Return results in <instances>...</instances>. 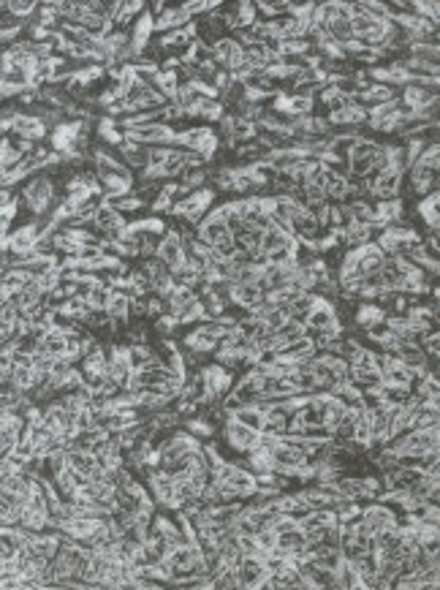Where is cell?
I'll return each mask as SVG.
<instances>
[{
	"label": "cell",
	"instance_id": "cell-32",
	"mask_svg": "<svg viewBox=\"0 0 440 590\" xmlns=\"http://www.w3.org/2000/svg\"><path fill=\"white\" fill-rule=\"evenodd\" d=\"M153 327H155V332H158V337H172L174 330L179 327V321H177L172 313H166V316H160V318L153 321Z\"/></svg>",
	"mask_w": 440,
	"mask_h": 590
},
{
	"label": "cell",
	"instance_id": "cell-5",
	"mask_svg": "<svg viewBox=\"0 0 440 590\" xmlns=\"http://www.w3.org/2000/svg\"><path fill=\"white\" fill-rule=\"evenodd\" d=\"M258 435H261L258 430L239 424L237 419L229 417L226 422H223V438H226V444H229L237 454H242V457H245L247 451H253L256 446H258Z\"/></svg>",
	"mask_w": 440,
	"mask_h": 590
},
{
	"label": "cell",
	"instance_id": "cell-34",
	"mask_svg": "<svg viewBox=\"0 0 440 590\" xmlns=\"http://www.w3.org/2000/svg\"><path fill=\"white\" fill-rule=\"evenodd\" d=\"M237 544H239L242 555H264V550H261V544H258V536L242 533V536H237Z\"/></svg>",
	"mask_w": 440,
	"mask_h": 590
},
{
	"label": "cell",
	"instance_id": "cell-13",
	"mask_svg": "<svg viewBox=\"0 0 440 590\" xmlns=\"http://www.w3.org/2000/svg\"><path fill=\"white\" fill-rule=\"evenodd\" d=\"M182 348H188V351H198V354H215V351L220 348V340H215V337L207 335L201 327H196L194 332H188V335L182 337Z\"/></svg>",
	"mask_w": 440,
	"mask_h": 590
},
{
	"label": "cell",
	"instance_id": "cell-4",
	"mask_svg": "<svg viewBox=\"0 0 440 590\" xmlns=\"http://www.w3.org/2000/svg\"><path fill=\"white\" fill-rule=\"evenodd\" d=\"M196 237H198L201 243H207L210 248H218V245L231 243V240H234L229 224H226V218L220 215V209L218 207H212L210 215L198 224V229H196Z\"/></svg>",
	"mask_w": 440,
	"mask_h": 590
},
{
	"label": "cell",
	"instance_id": "cell-31",
	"mask_svg": "<svg viewBox=\"0 0 440 590\" xmlns=\"http://www.w3.org/2000/svg\"><path fill=\"white\" fill-rule=\"evenodd\" d=\"M375 153H378V144H375L370 137H359L356 144H353L351 161H356V158H372Z\"/></svg>",
	"mask_w": 440,
	"mask_h": 590
},
{
	"label": "cell",
	"instance_id": "cell-38",
	"mask_svg": "<svg viewBox=\"0 0 440 590\" xmlns=\"http://www.w3.org/2000/svg\"><path fill=\"white\" fill-rule=\"evenodd\" d=\"M429 557H432V566H438V569H440V550H438V553H432Z\"/></svg>",
	"mask_w": 440,
	"mask_h": 590
},
{
	"label": "cell",
	"instance_id": "cell-6",
	"mask_svg": "<svg viewBox=\"0 0 440 590\" xmlns=\"http://www.w3.org/2000/svg\"><path fill=\"white\" fill-rule=\"evenodd\" d=\"M266 574H269V569H266L264 555H245L242 563L237 566L239 588H247V590H261V582H264Z\"/></svg>",
	"mask_w": 440,
	"mask_h": 590
},
{
	"label": "cell",
	"instance_id": "cell-25",
	"mask_svg": "<svg viewBox=\"0 0 440 590\" xmlns=\"http://www.w3.org/2000/svg\"><path fill=\"white\" fill-rule=\"evenodd\" d=\"M128 354H131L133 370H141V367H147L155 359V348L147 346V343H128Z\"/></svg>",
	"mask_w": 440,
	"mask_h": 590
},
{
	"label": "cell",
	"instance_id": "cell-1",
	"mask_svg": "<svg viewBox=\"0 0 440 590\" xmlns=\"http://www.w3.org/2000/svg\"><path fill=\"white\" fill-rule=\"evenodd\" d=\"M60 199H63V196L57 191L54 180L52 177H47V174H35V177H30V180L22 185V202H25V207L30 209L33 221L35 218L49 215L52 207L60 202Z\"/></svg>",
	"mask_w": 440,
	"mask_h": 590
},
{
	"label": "cell",
	"instance_id": "cell-7",
	"mask_svg": "<svg viewBox=\"0 0 440 590\" xmlns=\"http://www.w3.org/2000/svg\"><path fill=\"white\" fill-rule=\"evenodd\" d=\"M158 259L166 261L172 270L182 267L188 261V253H185V234L179 229H169L166 237L160 240L158 245Z\"/></svg>",
	"mask_w": 440,
	"mask_h": 590
},
{
	"label": "cell",
	"instance_id": "cell-2",
	"mask_svg": "<svg viewBox=\"0 0 440 590\" xmlns=\"http://www.w3.org/2000/svg\"><path fill=\"white\" fill-rule=\"evenodd\" d=\"M212 204H215V188H207V185H204V188H198V191L188 193L185 199H179L174 207H172L169 215L182 218L188 226L198 229V224L212 212Z\"/></svg>",
	"mask_w": 440,
	"mask_h": 590
},
{
	"label": "cell",
	"instance_id": "cell-12",
	"mask_svg": "<svg viewBox=\"0 0 440 590\" xmlns=\"http://www.w3.org/2000/svg\"><path fill=\"white\" fill-rule=\"evenodd\" d=\"M388 313L381 308V305H375V302H362L359 308H356V316H353V321H356V327L362 332L372 330L375 324H381V321H386Z\"/></svg>",
	"mask_w": 440,
	"mask_h": 590
},
{
	"label": "cell",
	"instance_id": "cell-28",
	"mask_svg": "<svg viewBox=\"0 0 440 590\" xmlns=\"http://www.w3.org/2000/svg\"><path fill=\"white\" fill-rule=\"evenodd\" d=\"M144 11H147V3H141V0H131V3H123V11H120V17L114 19V28H125L131 19H133V17L139 19Z\"/></svg>",
	"mask_w": 440,
	"mask_h": 590
},
{
	"label": "cell",
	"instance_id": "cell-20",
	"mask_svg": "<svg viewBox=\"0 0 440 590\" xmlns=\"http://www.w3.org/2000/svg\"><path fill=\"white\" fill-rule=\"evenodd\" d=\"M337 492L340 495H345V498H353V501H372L370 490H367V485H364V476L362 479H353V476H343L340 482H337Z\"/></svg>",
	"mask_w": 440,
	"mask_h": 590
},
{
	"label": "cell",
	"instance_id": "cell-37",
	"mask_svg": "<svg viewBox=\"0 0 440 590\" xmlns=\"http://www.w3.org/2000/svg\"><path fill=\"white\" fill-rule=\"evenodd\" d=\"M432 296H435V308H440V286H432Z\"/></svg>",
	"mask_w": 440,
	"mask_h": 590
},
{
	"label": "cell",
	"instance_id": "cell-35",
	"mask_svg": "<svg viewBox=\"0 0 440 590\" xmlns=\"http://www.w3.org/2000/svg\"><path fill=\"white\" fill-rule=\"evenodd\" d=\"M141 207H144V199H141L139 193H128V196H120V202H117V209H120L123 215L139 212Z\"/></svg>",
	"mask_w": 440,
	"mask_h": 590
},
{
	"label": "cell",
	"instance_id": "cell-19",
	"mask_svg": "<svg viewBox=\"0 0 440 590\" xmlns=\"http://www.w3.org/2000/svg\"><path fill=\"white\" fill-rule=\"evenodd\" d=\"M316 340H313V335H304V337H299V340H291L288 346L280 351L283 359H304V357H316Z\"/></svg>",
	"mask_w": 440,
	"mask_h": 590
},
{
	"label": "cell",
	"instance_id": "cell-15",
	"mask_svg": "<svg viewBox=\"0 0 440 590\" xmlns=\"http://www.w3.org/2000/svg\"><path fill=\"white\" fill-rule=\"evenodd\" d=\"M66 351H69V335L60 332L57 327L41 337V354H47L52 359H60V357H66Z\"/></svg>",
	"mask_w": 440,
	"mask_h": 590
},
{
	"label": "cell",
	"instance_id": "cell-22",
	"mask_svg": "<svg viewBox=\"0 0 440 590\" xmlns=\"http://www.w3.org/2000/svg\"><path fill=\"white\" fill-rule=\"evenodd\" d=\"M196 117L204 122H220L223 117H226V104L220 101V98H207V101H201L198 104V109H196Z\"/></svg>",
	"mask_w": 440,
	"mask_h": 590
},
{
	"label": "cell",
	"instance_id": "cell-21",
	"mask_svg": "<svg viewBox=\"0 0 440 590\" xmlns=\"http://www.w3.org/2000/svg\"><path fill=\"white\" fill-rule=\"evenodd\" d=\"M410 398H413V389L410 386H397V383H386V381L381 386V403H386L388 408L405 405Z\"/></svg>",
	"mask_w": 440,
	"mask_h": 590
},
{
	"label": "cell",
	"instance_id": "cell-11",
	"mask_svg": "<svg viewBox=\"0 0 440 590\" xmlns=\"http://www.w3.org/2000/svg\"><path fill=\"white\" fill-rule=\"evenodd\" d=\"M120 153H123V161L128 169H133V172H139V174L147 172V166H150V147L133 144V141H125L123 147H120Z\"/></svg>",
	"mask_w": 440,
	"mask_h": 590
},
{
	"label": "cell",
	"instance_id": "cell-10",
	"mask_svg": "<svg viewBox=\"0 0 440 590\" xmlns=\"http://www.w3.org/2000/svg\"><path fill=\"white\" fill-rule=\"evenodd\" d=\"M261 296H264V291L258 283H234L231 286V302L242 311H253Z\"/></svg>",
	"mask_w": 440,
	"mask_h": 590
},
{
	"label": "cell",
	"instance_id": "cell-26",
	"mask_svg": "<svg viewBox=\"0 0 440 590\" xmlns=\"http://www.w3.org/2000/svg\"><path fill=\"white\" fill-rule=\"evenodd\" d=\"M353 212V221L362 226H375L378 224V215H375V204H372L370 199H362V202H356L351 207Z\"/></svg>",
	"mask_w": 440,
	"mask_h": 590
},
{
	"label": "cell",
	"instance_id": "cell-3",
	"mask_svg": "<svg viewBox=\"0 0 440 590\" xmlns=\"http://www.w3.org/2000/svg\"><path fill=\"white\" fill-rule=\"evenodd\" d=\"M198 373H201V378H204V386H207V398H210V403H220V400L229 398L231 392H234L237 376H234V370L223 367L220 362L204 365Z\"/></svg>",
	"mask_w": 440,
	"mask_h": 590
},
{
	"label": "cell",
	"instance_id": "cell-29",
	"mask_svg": "<svg viewBox=\"0 0 440 590\" xmlns=\"http://www.w3.org/2000/svg\"><path fill=\"white\" fill-rule=\"evenodd\" d=\"M278 335H280L283 340H285V346H288L291 340H299V337H304V335H307V324H304V321H299V318H288V321H285V324L280 327V332H278Z\"/></svg>",
	"mask_w": 440,
	"mask_h": 590
},
{
	"label": "cell",
	"instance_id": "cell-39",
	"mask_svg": "<svg viewBox=\"0 0 440 590\" xmlns=\"http://www.w3.org/2000/svg\"><path fill=\"white\" fill-rule=\"evenodd\" d=\"M438 335H440V330H438Z\"/></svg>",
	"mask_w": 440,
	"mask_h": 590
},
{
	"label": "cell",
	"instance_id": "cell-30",
	"mask_svg": "<svg viewBox=\"0 0 440 590\" xmlns=\"http://www.w3.org/2000/svg\"><path fill=\"white\" fill-rule=\"evenodd\" d=\"M313 106H316V98L291 96V120H297V117H310V115H313Z\"/></svg>",
	"mask_w": 440,
	"mask_h": 590
},
{
	"label": "cell",
	"instance_id": "cell-14",
	"mask_svg": "<svg viewBox=\"0 0 440 590\" xmlns=\"http://www.w3.org/2000/svg\"><path fill=\"white\" fill-rule=\"evenodd\" d=\"M375 215H378V229H386V226L397 224L403 215H405V204L403 199H388V202H375Z\"/></svg>",
	"mask_w": 440,
	"mask_h": 590
},
{
	"label": "cell",
	"instance_id": "cell-33",
	"mask_svg": "<svg viewBox=\"0 0 440 590\" xmlns=\"http://www.w3.org/2000/svg\"><path fill=\"white\" fill-rule=\"evenodd\" d=\"M17 212H19V199H11L0 207V224H3V234H8V226L17 221Z\"/></svg>",
	"mask_w": 440,
	"mask_h": 590
},
{
	"label": "cell",
	"instance_id": "cell-9",
	"mask_svg": "<svg viewBox=\"0 0 440 590\" xmlns=\"http://www.w3.org/2000/svg\"><path fill=\"white\" fill-rule=\"evenodd\" d=\"M155 33H158V30H155V14H153V11H144V14L133 22V30H131V47H133V52L141 57V54L150 50L153 35Z\"/></svg>",
	"mask_w": 440,
	"mask_h": 590
},
{
	"label": "cell",
	"instance_id": "cell-16",
	"mask_svg": "<svg viewBox=\"0 0 440 590\" xmlns=\"http://www.w3.org/2000/svg\"><path fill=\"white\" fill-rule=\"evenodd\" d=\"M106 313H109V318H112L114 324L131 321V296L125 294V291L112 289V299H109V305H106Z\"/></svg>",
	"mask_w": 440,
	"mask_h": 590
},
{
	"label": "cell",
	"instance_id": "cell-17",
	"mask_svg": "<svg viewBox=\"0 0 440 590\" xmlns=\"http://www.w3.org/2000/svg\"><path fill=\"white\" fill-rule=\"evenodd\" d=\"M335 574H337V590H353V588L364 590L367 588V585H364V577L356 572V566H353L348 557L337 566Z\"/></svg>",
	"mask_w": 440,
	"mask_h": 590
},
{
	"label": "cell",
	"instance_id": "cell-18",
	"mask_svg": "<svg viewBox=\"0 0 440 590\" xmlns=\"http://www.w3.org/2000/svg\"><path fill=\"white\" fill-rule=\"evenodd\" d=\"M231 419H237L239 424H245V427H253V430H264V422H266V411H261L258 405H239V408H234L229 414Z\"/></svg>",
	"mask_w": 440,
	"mask_h": 590
},
{
	"label": "cell",
	"instance_id": "cell-27",
	"mask_svg": "<svg viewBox=\"0 0 440 590\" xmlns=\"http://www.w3.org/2000/svg\"><path fill=\"white\" fill-rule=\"evenodd\" d=\"M25 161V156L19 153V147L14 144V141L3 139V144H0V166H3V172H8V169H14L17 163H22Z\"/></svg>",
	"mask_w": 440,
	"mask_h": 590
},
{
	"label": "cell",
	"instance_id": "cell-23",
	"mask_svg": "<svg viewBox=\"0 0 440 590\" xmlns=\"http://www.w3.org/2000/svg\"><path fill=\"white\" fill-rule=\"evenodd\" d=\"M38 6L41 3H28V0H8V3H3V11H8L14 19H19V22H30V19L38 14Z\"/></svg>",
	"mask_w": 440,
	"mask_h": 590
},
{
	"label": "cell",
	"instance_id": "cell-24",
	"mask_svg": "<svg viewBox=\"0 0 440 590\" xmlns=\"http://www.w3.org/2000/svg\"><path fill=\"white\" fill-rule=\"evenodd\" d=\"M182 427L188 430L191 435H196L198 441H210L212 435H215V424H212L207 417H191L182 422Z\"/></svg>",
	"mask_w": 440,
	"mask_h": 590
},
{
	"label": "cell",
	"instance_id": "cell-36",
	"mask_svg": "<svg viewBox=\"0 0 440 590\" xmlns=\"http://www.w3.org/2000/svg\"><path fill=\"white\" fill-rule=\"evenodd\" d=\"M285 321H288V316H285L283 311H272V313H269V316L264 318V324H266V327H269L272 332H280V327L285 324Z\"/></svg>",
	"mask_w": 440,
	"mask_h": 590
},
{
	"label": "cell",
	"instance_id": "cell-8",
	"mask_svg": "<svg viewBox=\"0 0 440 590\" xmlns=\"http://www.w3.org/2000/svg\"><path fill=\"white\" fill-rule=\"evenodd\" d=\"M364 522H367V528H370L372 536H378V533H383V531H388V528H394L397 525V511L391 509V506L381 504V501H375V504L364 506Z\"/></svg>",
	"mask_w": 440,
	"mask_h": 590
}]
</instances>
